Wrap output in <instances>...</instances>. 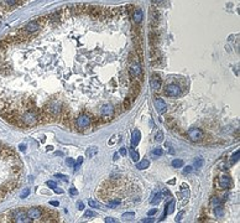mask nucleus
I'll list each match as a JSON object with an SVG mask.
<instances>
[{"label": "nucleus", "mask_w": 240, "mask_h": 223, "mask_svg": "<svg viewBox=\"0 0 240 223\" xmlns=\"http://www.w3.org/2000/svg\"><path fill=\"white\" fill-rule=\"evenodd\" d=\"M61 107H62V104L60 103V102H57V100H55V102H51V103H48L47 106L44 108L51 116H52V119L53 118H56V116H58L61 113H62V109H61Z\"/></svg>", "instance_id": "obj_1"}, {"label": "nucleus", "mask_w": 240, "mask_h": 223, "mask_svg": "<svg viewBox=\"0 0 240 223\" xmlns=\"http://www.w3.org/2000/svg\"><path fill=\"white\" fill-rule=\"evenodd\" d=\"M129 74L132 78V81H141L142 80V70L140 66V62H132L130 70H129Z\"/></svg>", "instance_id": "obj_2"}, {"label": "nucleus", "mask_w": 240, "mask_h": 223, "mask_svg": "<svg viewBox=\"0 0 240 223\" xmlns=\"http://www.w3.org/2000/svg\"><path fill=\"white\" fill-rule=\"evenodd\" d=\"M114 107L112 104H104V106L100 108V114H102V119L104 122L110 120L114 116Z\"/></svg>", "instance_id": "obj_3"}, {"label": "nucleus", "mask_w": 240, "mask_h": 223, "mask_svg": "<svg viewBox=\"0 0 240 223\" xmlns=\"http://www.w3.org/2000/svg\"><path fill=\"white\" fill-rule=\"evenodd\" d=\"M90 123H92V119H90V116L88 114H82V115H79L76 119V126L78 129H81V130L88 128L90 125Z\"/></svg>", "instance_id": "obj_4"}, {"label": "nucleus", "mask_w": 240, "mask_h": 223, "mask_svg": "<svg viewBox=\"0 0 240 223\" xmlns=\"http://www.w3.org/2000/svg\"><path fill=\"white\" fill-rule=\"evenodd\" d=\"M44 213H45V208H42V207H32V208L29 209L28 212H26L28 217L31 218L32 221H35V219H41L42 216H44Z\"/></svg>", "instance_id": "obj_5"}, {"label": "nucleus", "mask_w": 240, "mask_h": 223, "mask_svg": "<svg viewBox=\"0 0 240 223\" xmlns=\"http://www.w3.org/2000/svg\"><path fill=\"white\" fill-rule=\"evenodd\" d=\"M164 93H165L167 97H177V96H180V93H181V88H180V86H177V84H175V83H170V84H167V86L165 87Z\"/></svg>", "instance_id": "obj_6"}, {"label": "nucleus", "mask_w": 240, "mask_h": 223, "mask_svg": "<svg viewBox=\"0 0 240 223\" xmlns=\"http://www.w3.org/2000/svg\"><path fill=\"white\" fill-rule=\"evenodd\" d=\"M188 138L192 140V141H199L204 138V133L202 132L201 129H197V128H193V129H190L188 133H187Z\"/></svg>", "instance_id": "obj_7"}, {"label": "nucleus", "mask_w": 240, "mask_h": 223, "mask_svg": "<svg viewBox=\"0 0 240 223\" xmlns=\"http://www.w3.org/2000/svg\"><path fill=\"white\" fill-rule=\"evenodd\" d=\"M154 106H155V108H156V110H157L158 114H164V113L167 110V104H166L165 100L161 99V98H155Z\"/></svg>", "instance_id": "obj_8"}, {"label": "nucleus", "mask_w": 240, "mask_h": 223, "mask_svg": "<svg viewBox=\"0 0 240 223\" xmlns=\"http://www.w3.org/2000/svg\"><path fill=\"white\" fill-rule=\"evenodd\" d=\"M218 185H219V187H220L222 190L229 189V187L232 186V179H230L228 175H223V176H220L219 180H218Z\"/></svg>", "instance_id": "obj_9"}, {"label": "nucleus", "mask_w": 240, "mask_h": 223, "mask_svg": "<svg viewBox=\"0 0 240 223\" xmlns=\"http://www.w3.org/2000/svg\"><path fill=\"white\" fill-rule=\"evenodd\" d=\"M139 93H140V82L138 83V81H132V84L130 86V89H129V97L135 100Z\"/></svg>", "instance_id": "obj_10"}, {"label": "nucleus", "mask_w": 240, "mask_h": 223, "mask_svg": "<svg viewBox=\"0 0 240 223\" xmlns=\"http://www.w3.org/2000/svg\"><path fill=\"white\" fill-rule=\"evenodd\" d=\"M150 84H151V88L154 90H158L160 88H161V84H162V81L161 78H160V76L157 73H154L150 78Z\"/></svg>", "instance_id": "obj_11"}, {"label": "nucleus", "mask_w": 240, "mask_h": 223, "mask_svg": "<svg viewBox=\"0 0 240 223\" xmlns=\"http://www.w3.org/2000/svg\"><path fill=\"white\" fill-rule=\"evenodd\" d=\"M37 30H40V25H38V22H37L36 20H34V21L29 22V24L24 28V31H25L26 34H29V35H31V34L36 32Z\"/></svg>", "instance_id": "obj_12"}, {"label": "nucleus", "mask_w": 240, "mask_h": 223, "mask_svg": "<svg viewBox=\"0 0 240 223\" xmlns=\"http://www.w3.org/2000/svg\"><path fill=\"white\" fill-rule=\"evenodd\" d=\"M131 16H132V20H134V22H135V24H140V22H141V20H142V16H144L142 10H141V9H136V8H135V10L132 11Z\"/></svg>", "instance_id": "obj_13"}, {"label": "nucleus", "mask_w": 240, "mask_h": 223, "mask_svg": "<svg viewBox=\"0 0 240 223\" xmlns=\"http://www.w3.org/2000/svg\"><path fill=\"white\" fill-rule=\"evenodd\" d=\"M140 139H141V133H140V130H134L132 132V135H131V144H132V146H136L138 144L140 143Z\"/></svg>", "instance_id": "obj_14"}, {"label": "nucleus", "mask_w": 240, "mask_h": 223, "mask_svg": "<svg viewBox=\"0 0 240 223\" xmlns=\"http://www.w3.org/2000/svg\"><path fill=\"white\" fill-rule=\"evenodd\" d=\"M161 200H162V193L161 192H155L154 195H152V197H151V203L152 205H158L160 202H161Z\"/></svg>", "instance_id": "obj_15"}, {"label": "nucleus", "mask_w": 240, "mask_h": 223, "mask_svg": "<svg viewBox=\"0 0 240 223\" xmlns=\"http://www.w3.org/2000/svg\"><path fill=\"white\" fill-rule=\"evenodd\" d=\"M129 154H130V157L132 159V161H135V162H138V160H139V152L135 150V148L134 146H131V148H129Z\"/></svg>", "instance_id": "obj_16"}, {"label": "nucleus", "mask_w": 240, "mask_h": 223, "mask_svg": "<svg viewBox=\"0 0 240 223\" xmlns=\"http://www.w3.org/2000/svg\"><path fill=\"white\" fill-rule=\"evenodd\" d=\"M132 103H134V99L132 98H130L129 96L124 99V103H123V108L125 109V110H128V109H130L131 108V106H132Z\"/></svg>", "instance_id": "obj_17"}, {"label": "nucleus", "mask_w": 240, "mask_h": 223, "mask_svg": "<svg viewBox=\"0 0 240 223\" xmlns=\"http://www.w3.org/2000/svg\"><path fill=\"white\" fill-rule=\"evenodd\" d=\"M149 165H150V161H149L148 159H145V160H142V161L138 162L136 169H138V170H145V169H148V167H149Z\"/></svg>", "instance_id": "obj_18"}, {"label": "nucleus", "mask_w": 240, "mask_h": 223, "mask_svg": "<svg viewBox=\"0 0 240 223\" xmlns=\"http://www.w3.org/2000/svg\"><path fill=\"white\" fill-rule=\"evenodd\" d=\"M214 213H216V216H217V217H223V216H224V208H223V206H222V205L216 206V208H214Z\"/></svg>", "instance_id": "obj_19"}, {"label": "nucleus", "mask_w": 240, "mask_h": 223, "mask_svg": "<svg viewBox=\"0 0 240 223\" xmlns=\"http://www.w3.org/2000/svg\"><path fill=\"white\" fill-rule=\"evenodd\" d=\"M97 152H98V149H97V148H89V149L86 151V155L89 157V159H92V157L94 156Z\"/></svg>", "instance_id": "obj_20"}, {"label": "nucleus", "mask_w": 240, "mask_h": 223, "mask_svg": "<svg viewBox=\"0 0 240 223\" xmlns=\"http://www.w3.org/2000/svg\"><path fill=\"white\" fill-rule=\"evenodd\" d=\"M203 164H204V160L202 159V157H197V159L194 160V167H197V169H201L203 166Z\"/></svg>", "instance_id": "obj_21"}, {"label": "nucleus", "mask_w": 240, "mask_h": 223, "mask_svg": "<svg viewBox=\"0 0 240 223\" xmlns=\"http://www.w3.org/2000/svg\"><path fill=\"white\" fill-rule=\"evenodd\" d=\"M88 205H89L92 208H99V207H100V203H99L98 201H96V200H93V198H90V200L88 201Z\"/></svg>", "instance_id": "obj_22"}, {"label": "nucleus", "mask_w": 240, "mask_h": 223, "mask_svg": "<svg viewBox=\"0 0 240 223\" xmlns=\"http://www.w3.org/2000/svg\"><path fill=\"white\" fill-rule=\"evenodd\" d=\"M172 166L173 167H182L183 166V161L181 159H175L172 161Z\"/></svg>", "instance_id": "obj_23"}, {"label": "nucleus", "mask_w": 240, "mask_h": 223, "mask_svg": "<svg viewBox=\"0 0 240 223\" xmlns=\"http://www.w3.org/2000/svg\"><path fill=\"white\" fill-rule=\"evenodd\" d=\"M239 156H240V151L238 150L236 152H234V154H233V156H232V160H230V162H232V164H235V162H236V161L239 160Z\"/></svg>", "instance_id": "obj_24"}, {"label": "nucleus", "mask_w": 240, "mask_h": 223, "mask_svg": "<svg viewBox=\"0 0 240 223\" xmlns=\"http://www.w3.org/2000/svg\"><path fill=\"white\" fill-rule=\"evenodd\" d=\"M166 207L168 208L167 215H168V213H172V212H173V208H175V201H171L170 205H166Z\"/></svg>", "instance_id": "obj_25"}, {"label": "nucleus", "mask_w": 240, "mask_h": 223, "mask_svg": "<svg viewBox=\"0 0 240 223\" xmlns=\"http://www.w3.org/2000/svg\"><path fill=\"white\" fill-rule=\"evenodd\" d=\"M134 216H135V213H134V212H126V213H124L122 217H123V219H131Z\"/></svg>", "instance_id": "obj_26"}, {"label": "nucleus", "mask_w": 240, "mask_h": 223, "mask_svg": "<svg viewBox=\"0 0 240 223\" xmlns=\"http://www.w3.org/2000/svg\"><path fill=\"white\" fill-rule=\"evenodd\" d=\"M162 152H164V151H162V148H160V146L155 148V149H154V151H152V154H154V155H157V156H161V155H162Z\"/></svg>", "instance_id": "obj_27"}, {"label": "nucleus", "mask_w": 240, "mask_h": 223, "mask_svg": "<svg viewBox=\"0 0 240 223\" xmlns=\"http://www.w3.org/2000/svg\"><path fill=\"white\" fill-rule=\"evenodd\" d=\"M30 195V189H25L22 192H21V195H20V197L21 198H26L28 197V196Z\"/></svg>", "instance_id": "obj_28"}, {"label": "nucleus", "mask_w": 240, "mask_h": 223, "mask_svg": "<svg viewBox=\"0 0 240 223\" xmlns=\"http://www.w3.org/2000/svg\"><path fill=\"white\" fill-rule=\"evenodd\" d=\"M82 161H83V157H78V161L74 164V171H77V170L79 169V166H81V164H82Z\"/></svg>", "instance_id": "obj_29"}, {"label": "nucleus", "mask_w": 240, "mask_h": 223, "mask_svg": "<svg viewBox=\"0 0 240 223\" xmlns=\"http://www.w3.org/2000/svg\"><path fill=\"white\" fill-rule=\"evenodd\" d=\"M164 140V133L162 132H158L156 134V141H162Z\"/></svg>", "instance_id": "obj_30"}, {"label": "nucleus", "mask_w": 240, "mask_h": 223, "mask_svg": "<svg viewBox=\"0 0 240 223\" xmlns=\"http://www.w3.org/2000/svg\"><path fill=\"white\" fill-rule=\"evenodd\" d=\"M125 9H126V11H128V14H130V15H131V14H132V11L135 10V6H134V5H128Z\"/></svg>", "instance_id": "obj_31"}, {"label": "nucleus", "mask_w": 240, "mask_h": 223, "mask_svg": "<svg viewBox=\"0 0 240 223\" xmlns=\"http://www.w3.org/2000/svg\"><path fill=\"white\" fill-rule=\"evenodd\" d=\"M46 185H47L48 187H51V189H53V190H55V189L57 187V185H56V183H55V182H53V181H47V182H46Z\"/></svg>", "instance_id": "obj_32"}, {"label": "nucleus", "mask_w": 240, "mask_h": 223, "mask_svg": "<svg viewBox=\"0 0 240 223\" xmlns=\"http://www.w3.org/2000/svg\"><path fill=\"white\" fill-rule=\"evenodd\" d=\"M66 164H67L70 167H73V166H74V160H73V159H71V157H68V159L66 160Z\"/></svg>", "instance_id": "obj_33"}, {"label": "nucleus", "mask_w": 240, "mask_h": 223, "mask_svg": "<svg viewBox=\"0 0 240 223\" xmlns=\"http://www.w3.org/2000/svg\"><path fill=\"white\" fill-rule=\"evenodd\" d=\"M182 196H183V198H188V197H190V191L186 190V189H183V190H182Z\"/></svg>", "instance_id": "obj_34"}, {"label": "nucleus", "mask_w": 240, "mask_h": 223, "mask_svg": "<svg viewBox=\"0 0 240 223\" xmlns=\"http://www.w3.org/2000/svg\"><path fill=\"white\" fill-rule=\"evenodd\" d=\"M192 166H187V167H184V170H183V174L184 175H187V174H191L192 172Z\"/></svg>", "instance_id": "obj_35"}, {"label": "nucleus", "mask_w": 240, "mask_h": 223, "mask_svg": "<svg viewBox=\"0 0 240 223\" xmlns=\"http://www.w3.org/2000/svg\"><path fill=\"white\" fill-rule=\"evenodd\" d=\"M212 203L214 205V206H218V205H222V201H220L218 197H214V198L212 200Z\"/></svg>", "instance_id": "obj_36"}, {"label": "nucleus", "mask_w": 240, "mask_h": 223, "mask_svg": "<svg viewBox=\"0 0 240 223\" xmlns=\"http://www.w3.org/2000/svg\"><path fill=\"white\" fill-rule=\"evenodd\" d=\"M70 193H71V196H77L78 195V190L76 187H71L70 189Z\"/></svg>", "instance_id": "obj_37"}, {"label": "nucleus", "mask_w": 240, "mask_h": 223, "mask_svg": "<svg viewBox=\"0 0 240 223\" xmlns=\"http://www.w3.org/2000/svg\"><path fill=\"white\" fill-rule=\"evenodd\" d=\"M183 215H184V211H181V212H178V215H177V217H176V222H180L181 219H182V217H183Z\"/></svg>", "instance_id": "obj_38"}, {"label": "nucleus", "mask_w": 240, "mask_h": 223, "mask_svg": "<svg viewBox=\"0 0 240 223\" xmlns=\"http://www.w3.org/2000/svg\"><path fill=\"white\" fill-rule=\"evenodd\" d=\"M104 221H105L106 223H115V222H116V219H115V218H113V217H106Z\"/></svg>", "instance_id": "obj_39"}, {"label": "nucleus", "mask_w": 240, "mask_h": 223, "mask_svg": "<svg viewBox=\"0 0 240 223\" xmlns=\"http://www.w3.org/2000/svg\"><path fill=\"white\" fill-rule=\"evenodd\" d=\"M56 177H60V179H62L63 181H68V177L66 176V175H62V174H56Z\"/></svg>", "instance_id": "obj_40"}, {"label": "nucleus", "mask_w": 240, "mask_h": 223, "mask_svg": "<svg viewBox=\"0 0 240 223\" xmlns=\"http://www.w3.org/2000/svg\"><path fill=\"white\" fill-rule=\"evenodd\" d=\"M84 216H86V217H88V218H89V217H96V213L93 212V211H87Z\"/></svg>", "instance_id": "obj_41"}, {"label": "nucleus", "mask_w": 240, "mask_h": 223, "mask_svg": "<svg viewBox=\"0 0 240 223\" xmlns=\"http://www.w3.org/2000/svg\"><path fill=\"white\" fill-rule=\"evenodd\" d=\"M156 212H157V208H152V209H150V211L148 212V215H149V216H154Z\"/></svg>", "instance_id": "obj_42"}, {"label": "nucleus", "mask_w": 240, "mask_h": 223, "mask_svg": "<svg viewBox=\"0 0 240 223\" xmlns=\"http://www.w3.org/2000/svg\"><path fill=\"white\" fill-rule=\"evenodd\" d=\"M119 152H120V155H122V156H125V155H126V152H128V151H126V148H122Z\"/></svg>", "instance_id": "obj_43"}, {"label": "nucleus", "mask_w": 240, "mask_h": 223, "mask_svg": "<svg viewBox=\"0 0 240 223\" xmlns=\"http://www.w3.org/2000/svg\"><path fill=\"white\" fill-rule=\"evenodd\" d=\"M77 207H78V209H84V205H83V202H77Z\"/></svg>", "instance_id": "obj_44"}, {"label": "nucleus", "mask_w": 240, "mask_h": 223, "mask_svg": "<svg viewBox=\"0 0 240 223\" xmlns=\"http://www.w3.org/2000/svg\"><path fill=\"white\" fill-rule=\"evenodd\" d=\"M50 205H51V206H55V207H58V205H60V203H58L57 201H51V202H50Z\"/></svg>", "instance_id": "obj_45"}, {"label": "nucleus", "mask_w": 240, "mask_h": 223, "mask_svg": "<svg viewBox=\"0 0 240 223\" xmlns=\"http://www.w3.org/2000/svg\"><path fill=\"white\" fill-rule=\"evenodd\" d=\"M141 222H155V219L154 218H144Z\"/></svg>", "instance_id": "obj_46"}, {"label": "nucleus", "mask_w": 240, "mask_h": 223, "mask_svg": "<svg viewBox=\"0 0 240 223\" xmlns=\"http://www.w3.org/2000/svg\"><path fill=\"white\" fill-rule=\"evenodd\" d=\"M20 150L21 151H25L26 150V145H25V144H21V145H20Z\"/></svg>", "instance_id": "obj_47"}, {"label": "nucleus", "mask_w": 240, "mask_h": 223, "mask_svg": "<svg viewBox=\"0 0 240 223\" xmlns=\"http://www.w3.org/2000/svg\"><path fill=\"white\" fill-rule=\"evenodd\" d=\"M53 191H55V192H56V193H63V191H62V190H58V189H57V187H56V189H55V190H53Z\"/></svg>", "instance_id": "obj_48"}, {"label": "nucleus", "mask_w": 240, "mask_h": 223, "mask_svg": "<svg viewBox=\"0 0 240 223\" xmlns=\"http://www.w3.org/2000/svg\"><path fill=\"white\" fill-rule=\"evenodd\" d=\"M161 2H164V0H152V3H155V4H158V3H161Z\"/></svg>", "instance_id": "obj_49"}, {"label": "nucleus", "mask_w": 240, "mask_h": 223, "mask_svg": "<svg viewBox=\"0 0 240 223\" xmlns=\"http://www.w3.org/2000/svg\"><path fill=\"white\" fill-rule=\"evenodd\" d=\"M119 159V155L118 154H114V160H118Z\"/></svg>", "instance_id": "obj_50"}, {"label": "nucleus", "mask_w": 240, "mask_h": 223, "mask_svg": "<svg viewBox=\"0 0 240 223\" xmlns=\"http://www.w3.org/2000/svg\"><path fill=\"white\" fill-rule=\"evenodd\" d=\"M168 183H170V185H173V183H175V180H171V181H168Z\"/></svg>", "instance_id": "obj_51"}, {"label": "nucleus", "mask_w": 240, "mask_h": 223, "mask_svg": "<svg viewBox=\"0 0 240 223\" xmlns=\"http://www.w3.org/2000/svg\"><path fill=\"white\" fill-rule=\"evenodd\" d=\"M52 149H53V148H52V146H47V150H48V151H51V150H52Z\"/></svg>", "instance_id": "obj_52"}]
</instances>
